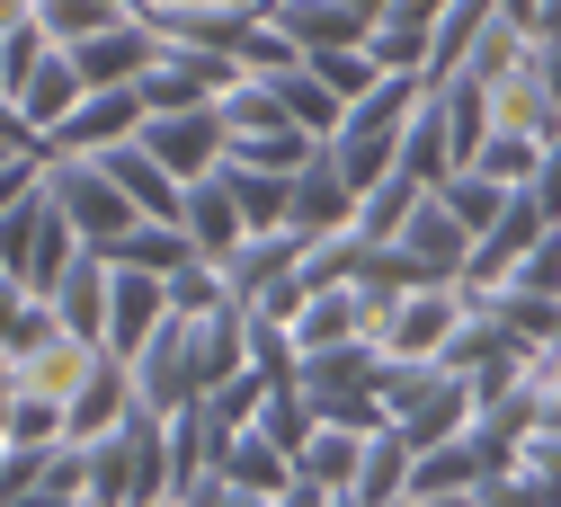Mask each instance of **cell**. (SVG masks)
Masks as SVG:
<instances>
[{"label":"cell","instance_id":"11a10c76","mask_svg":"<svg viewBox=\"0 0 561 507\" xmlns=\"http://www.w3.org/2000/svg\"><path fill=\"white\" fill-rule=\"evenodd\" d=\"M10 161H27V152H10V142H0V170H10Z\"/></svg>","mask_w":561,"mask_h":507},{"label":"cell","instance_id":"db71d44e","mask_svg":"<svg viewBox=\"0 0 561 507\" xmlns=\"http://www.w3.org/2000/svg\"><path fill=\"white\" fill-rule=\"evenodd\" d=\"M152 10H205V0H152Z\"/></svg>","mask_w":561,"mask_h":507},{"label":"cell","instance_id":"277c9868","mask_svg":"<svg viewBox=\"0 0 561 507\" xmlns=\"http://www.w3.org/2000/svg\"><path fill=\"white\" fill-rule=\"evenodd\" d=\"M134 401H144L152 418H179V410L205 401V356H196V330L187 321H170L144 356H134Z\"/></svg>","mask_w":561,"mask_h":507},{"label":"cell","instance_id":"ac0fdd59","mask_svg":"<svg viewBox=\"0 0 561 507\" xmlns=\"http://www.w3.org/2000/svg\"><path fill=\"white\" fill-rule=\"evenodd\" d=\"M401 170L410 178H455V125H446V99H437V81H428V99H419V116L401 125Z\"/></svg>","mask_w":561,"mask_h":507},{"label":"cell","instance_id":"d6986e66","mask_svg":"<svg viewBox=\"0 0 561 507\" xmlns=\"http://www.w3.org/2000/svg\"><path fill=\"white\" fill-rule=\"evenodd\" d=\"M463 489H490V454H481L472 437H446V446H428V454H419L410 498H463Z\"/></svg>","mask_w":561,"mask_h":507},{"label":"cell","instance_id":"7bdbcfd3","mask_svg":"<svg viewBox=\"0 0 561 507\" xmlns=\"http://www.w3.org/2000/svg\"><path fill=\"white\" fill-rule=\"evenodd\" d=\"M36 187H45V161H10V170H0V223H10Z\"/></svg>","mask_w":561,"mask_h":507},{"label":"cell","instance_id":"5bb4252c","mask_svg":"<svg viewBox=\"0 0 561 507\" xmlns=\"http://www.w3.org/2000/svg\"><path fill=\"white\" fill-rule=\"evenodd\" d=\"M107 295H116V267H107L99 250H81L72 276H62L45 303L62 312V330H72V338H99V347H107Z\"/></svg>","mask_w":561,"mask_h":507},{"label":"cell","instance_id":"8992f818","mask_svg":"<svg viewBox=\"0 0 561 507\" xmlns=\"http://www.w3.org/2000/svg\"><path fill=\"white\" fill-rule=\"evenodd\" d=\"M241 81L232 54H196V45H161V62L144 71V107L152 116H187V107H224V90Z\"/></svg>","mask_w":561,"mask_h":507},{"label":"cell","instance_id":"44dd1931","mask_svg":"<svg viewBox=\"0 0 561 507\" xmlns=\"http://www.w3.org/2000/svg\"><path fill=\"white\" fill-rule=\"evenodd\" d=\"M428 205V178H410V170H392L383 187H366V205H357V241L366 250H392L401 232H410V214Z\"/></svg>","mask_w":561,"mask_h":507},{"label":"cell","instance_id":"f907efd6","mask_svg":"<svg viewBox=\"0 0 561 507\" xmlns=\"http://www.w3.org/2000/svg\"><path fill=\"white\" fill-rule=\"evenodd\" d=\"M419 507H481V489H463V498H419Z\"/></svg>","mask_w":561,"mask_h":507},{"label":"cell","instance_id":"5b68a950","mask_svg":"<svg viewBox=\"0 0 561 507\" xmlns=\"http://www.w3.org/2000/svg\"><path fill=\"white\" fill-rule=\"evenodd\" d=\"M144 152H152L179 187H205V178H224L232 134H224L215 107H187V116H152V125H144Z\"/></svg>","mask_w":561,"mask_h":507},{"label":"cell","instance_id":"3957f363","mask_svg":"<svg viewBox=\"0 0 561 507\" xmlns=\"http://www.w3.org/2000/svg\"><path fill=\"white\" fill-rule=\"evenodd\" d=\"M472 303H463V285H419V295H401L383 321H375V347L392 356V366H437V356L463 338Z\"/></svg>","mask_w":561,"mask_h":507},{"label":"cell","instance_id":"816d5d0a","mask_svg":"<svg viewBox=\"0 0 561 507\" xmlns=\"http://www.w3.org/2000/svg\"><path fill=\"white\" fill-rule=\"evenodd\" d=\"M215 10H241V19H259V10H267V0H215Z\"/></svg>","mask_w":561,"mask_h":507},{"label":"cell","instance_id":"4dcf8cb0","mask_svg":"<svg viewBox=\"0 0 561 507\" xmlns=\"http://www.w3.org/2000/svg\"><path fill=\"white\" fill-rule=\"evenodd\" d=\"M224 303H232V285H224V267H215V258H187V267L170 276V321H187V330H196V321H215Z\"/></svg>","mask_w":561,"mask_h":507},{"label":"cell","instance_id":"8d00e7d4","mask_svg":"<svg viewBox=\"0 0 561 507\" xmlns=\"http://www.w3.org/2000/svg\"><path fill=\"white\" fill-rule=\"evenodd\" d=\"M116 19H125L116 0H45V19H36V27H45L54 45H90V36L116 27Z\"/></svg>","mask_w":561,"mask_h":507},{"label":"cell","instance_id":"9a60e30c","mask_svg":"<svg viewBox=\"0 0 561 507\" xmlns=\"http://www.w3.org/2000/svg\"><path fill=\"white\" fill-rule=\"evenodd\" d=\"M304 267V241L295 232H250L232 258H224V285H232V303H259V295H276Z\"/></svg>","mask_w":561,"mask_h":507},{"label":"cell","instance_id":"7dc6e473","mask_svg":"<svg viewBox=\"0 0 561 507\" xmlns=\"http://www.w3.org/2000/svg\"><path fill=\"white\" fill-rule=\"evenodd\" d=\"M276 507H339V489H321V481H304V472H295V489L276 498Z\"/></svg>","mask_w":561,"mask_h":507},{"label":"cell","instance_id":"f6af8a7d","mask_svg":"<svg viewBox=\"0 0 561 507\" xmlns=\"http://www.w3.org/2000/svg\"><path fill=\"white\" fill-rule=\"evenodd\" d=\"M535 205H543L552 223H561V142H552V152H543V178H535Z\"/></svg>","mask_w":561,"mask_h":507},{"label":"cell","instance_id":"4fadbf2b","mask_svg":"<svg viewBox=\"0 0 561 507\" xmlns=\"http://www.w3.org/2000/svg\"><path fill=\"white\" fill-rule=\"evenodd\" d=\"M90 99V81H81V62H72V45H54L36 71H27V90H19V107H27V125L54 142L62 125H72V107Z\"/></svg>","mask_w":561,"mask_h":507},{"label":"cell","instance_id":"6da1fadb","mask_svg":"<svg viewBox=\"0 0 561 507\" xmlns=\"http://www.w3.org/2000/svg\"><path fill=\"white\" fill-rule=\"evenodd\" d=\"M383 410H392V427L428 454V446H446V437H472V392H463V375L446 366H383Z\"/></svg>","mask_w":561,"mask_h":507},{"label":"cell","instance_id":"f546056e","mask_svg":"<svg viewBox=\"0 0 561 507\" xmlns=\"http://www.w3.org/2000/svg\"><path fill=\"white\" fill-rule=\"evenodd\" d=\"M276 99H286V116H295L304 134H321V142H339V125H347V107L330 99V81H321L312 62H304V71H286V81H276Z\"/></svg>","mask_w":561,"mask_h":507},{"label":"cell","instance_id":"8fae6325","mask_svg":"<svg viewBox=\"0 0 561 507\" xmlns=\"http://www.w3.org/2000/svg\"><path fill=\"white\" fill-rule=\"evenodd\" d=\"M259 19H276L295 45H304V62L312 54H347V45H366L375 36V19L366 10H347V0H267Z\"/></svg>","mask_w":561,"mask_h":507},{"label":"cell","instance_id":"ab89813d","mask_svg":"<svg viewBox=\"0 0 561 507\" xmlns=\"http://www.w3.org/2000/svg\"><path fill=\"white\" fill-rule=\"evenodd\" d=\"M45 214H54V196L36 187L10 223H0V267H10V276H27V250H36V232H45Z\"/></svg>","mask_w":561,"mask_h":507},{"label":"cell","instance_id":"603a6c76","mask_svg":"<svg viewBox=\"0 0 561 507\" xmlns=\"http://www.w3.org/2000/svg\"><path fill=\"white\" fill-rule=\"evenodd\" d=\"M224 187H232V205L250 214V232H286V205H295V178L286 170H259V161H224Z\"/></svg>","mask_w":561,"mask_h":507},{"label":"cell","instance_id":"9c48e42d","mask_svg":"<svg viewBox=\"0 0 561 507\" xmlns=\"http://www.w3.org/2000/svg\"><path fill=\"white\" fill-rule=\"evenodd\" d=\"M72 62H81L90 90H144V71L161 62V27H152V19H116V27H99L90 45H72Z\"/></svg>","mask_w":561,"mask_h":507},{"label":"cell","instance_id":"b9f144b4","mask_svg":"<svg viewBox=\"0 0 561 507\" xmlns=\"http://www.w3.org/2000/svg\"><path fill=\"white\" fill-rule=\"evenodd\" d=\"M312 152H321V134H304V125H286V134H267V142H250L241 161H259V170H286V178H295V170H304Z\"/></svg>","mask_w":561,"mask_h":507},{"label":"cell","instance_id":"d590c367","mask_svg":"<svg viewBox=\"0 0 561 507\" xmlns=\"http://www.w3.org/2000/svg\"><path fill=\"white\" fill-rule=\"evenodd\" d=\"M267 375H232V383H215V392H205V418H215L224 427V437H241V427H259V410H267Z\"/></svg>","mask_w":561,"mask_h":507},{"label":"cell","instance_id":"ffe728a7","mask_svg":"<svg viewBox=\"0 0 561 507\" xmlns=\"http://www.w3.org/2000/svg\"><path fill=\"white\" fill-rule=\"evenodd\" d=\"M392 250H410V258H428L437 276H463V258H472V232L455 223V214H446V196L428 187V205H419V214H410V232H401Z\"/></svg>","mask_w":561,"mask_h":507},{"label":"cell","instance_id":"680465c9","mask_svg":"<svg viewBox=\"0 0 561 507\" xmlns=\"http://www.w3.org/2000/svg\"><path fill=\"white\" fill-rule=\"evenodd\" d=\"M339 507H357V498H339Z\"/></svg>","mask_w":561,"mask_h":507},{"label":"cell","instance_id":"f5cc1de1","mask_svg":"<svg viewBox=\"0 0 561 507\" xmlns=\"http://www.w3.org/2000/svg\"><path fill=\"white\" fill-rule=\"evenodd\" d=\"M347 10H366V19H383V10H392V0H347Z\"/></svg>","mask_w":561,"mask_h":507},{"label":"cell","instance_id":"52a82bcc","mask_svg":"<svg viewBox=\"0 0 561 507\" xmlns=\"http://www.w3.org/2000/svg\"><path fill=\"white\" fill-rule=\"evenodd\" d=\"M144 125H152L144 90H90V99L72 107V125L54 134V161H99V152H125V142H144Z\"/></svg>","mask_w":561,"mask_h":507},{"label":"cell","instance_id":"7a4b0ae2","mask_svg":"<svg viewBox=\"0 0 561 507\" xmlns=\"http://www.w3.org/2000/svg\"><path fill=\"white\" fill-rule=\"evenodd\" d=\"M45 196L62 205V223L81 232V250H116L134 223H144V214H134V196L107 178V161H45Z\"/></svg>","mask_w":561,"mask_h":507},{"label":"cell","instance_id":"2e32d148","mask_svg":"<svg viewBox=\"0 0 561 507\" xmlns=\"http://www.w3.org/2000/svg\"><path fill=\"white\" fill-rule=\"evenodd\" d=\"M134 410H144V401H134V366H125V356H99V375H90V383H81V401H72V446L116 437Z\"/></svg>","mask_w":561,"mask_h":507},{"label":"cell","instance_id":"681fc988","mask_svg":"<svg viewBox=\"0 0 561 507\" xmlns=\"http://www.w3.org/2000/svg\"><path fill=\"white\" fill-rule=\"evenodd\" d=\"M10 507H90V498H62V489H27V498H10Z\"/></svg>","mask_w":561,"mask_h":507},{"label":"cell","instance_id":"836d02e7","mask_svg":"<svg viewBox=\"0 0 561 507\" xmlns=\"http://www.w3.org/2000/svg\"><path fill=\"white\" fill-rule=\"evenodd\" d=\"M241 71H250V81H286V71H304V45L276 27V19H250V36H241Z\"/></svg>","mask_w":561,"mask_h":507},{"label":"cell","instance_id":"1f68e13d","mask_svg":"<svg viewBox=\"0 0 561 507\" xmlns=\"http://www.w3.org/2000/svg\"><path fill=\"white\" fill-rule=\"evenodd\" d=\"M543 152H552V142H526V134H490L472 170H481V178H500L508 196H526V187L543 178Z\"/></svg>","mask_w":561,"mask_h":507},{"label":"cell","instance_id":"f1b7e54d","mask_svg":"<svg viewBox=\"0 0 561 507\" xmlns=\"http://www.w3.org/2000/svg\"><path fill=\"white\" fill-rule=\"evenodd\" d=\"M330 161H339L347 187L366 196V187H383V178L401 170V134H339V142H330Z\"/></svg>","mask_w":561,"mask_h":507},{"label":"cell","instance_id":"6f0895ef","mask_svg":"<svg viewBox=\"0 0 561 507\" xmlns=\"http://www.w3.org/2000/svg\"><path fill=\"white\" fill-rule=\"evenodd\" d=\"M392 507H419V498H392Z\"/></svg>","mask_w":561,"mask_h":507},{"label":"cell","instance_id":"30bf717a","mask_svg":"<svg viewBox=\"0 0 561 507\" xmlns=\"http://www.w3.org/2000/svg\"><path fill=\"white\" fill-rule=\"evenodd\" d=\"M116 267V258H107ZM170 330V276H134V267H116V295H107V356H144L152 338Z\"/></svg>","mask_w":561,"mask_h":507},{"label":"cell","instance_id":"ba28073f","mask_svg":"<svg viewBox=\"0 0 561 507\" xmlns=\"http://www.w3.org/2000/svg\"><path fill=\"white\" fill-rule=\"evenodd\" d=\"M357 187H347L339 178V161H330V142H321V152L295 170V205H286V232L312 250V241H339V232H357Z\"/></svg>","mask_w":561,"mask_h":507},{"label":"cell","instance_id":"4316f807","mask_svg":"<svg viewBox=\"0 0 561 507\" xmlns=\"http://www.w3.org/2000/svg\"><path fill=\"white\" fill-rule=\"evenodd\" d=\"M437 196H446V214H455V223H463L472 241H481V232H500V223H508V205H517L500 178H481V170H455V178H437Z\"/></svg>","mask_w":561,"mask_h":507},{"label":"cell","instance_id":"e0dca14e","mask_svg":"<svg viewBox=\"0 0 561 507\" xmlns=\"http://www.w3.org/2000/svg\"><path fill=\"white\" fill-rule=\"evenodd\" d=\"M179 223H187V241H196V258H232L241 241H250V214L232 205V187L224 178H205V187H187V214H179Z\"/></svg>","mask_w":561,"mask_h":507},{"label":"cell","instance_id":"d6a6232c","mask_svg":"<svg viewBox=\"0 0 561 507\" xmlns=\"http://www.w3.org/2000/svg\"><path fill=\"white\" fill-rule=\"evenodd\" d=\"M312 71L330 81V99H339V107H366V99L383 90V62H375L366 45H347V54H312Z\"/></svg>","mask_w":561,"mask_h":507},{"label":"cell","instance_id":"c3c4849f","mask_svg":"<svg viewBox=\"0 0 561 507\" xmlns=\"http://www.w3.org/2000/svg\"><path fill=\"white\" fill-rule=\"evenodd\" d=\"M45 19V0H0V36H10V27H36Z\"/></svg>","mask_w":561,"mask_h":507},{"label":"cell","instance_id":"bcb514c9","mask_svg":"<svg viewBox=\"0 0 561 507\" xmlns=\"http://www.w3.org/2000/svg\"><path fill=\"white\" fill-rule=\"evenodd\" d=\"M535 71H543V90L561 99V36H535Z\"/></svg>","mask_w":561,"mask_h":507},{"label":"cell","instance_id":"e575fe53","mask_svg":"<svg viewBox=\"0 0 561 507\" xmlns=\"http://www.w3.org/2000/svg\"><path fill=\"white\" fill-rule=\"evenodd\" d=\"M259 427H267V437H276V446H286L295 463H304V446L321 437V418H312V401H304L295 383H276V392H267V410H259Z\"/></svg>","mask_w":561,"mask_h":507},{"label":"cell","instance_id":"74e56055","mask_svg":"<svg viewBox=\"0 0 561 507\" xmlns=\"http://www.w3.org/2000/svg\"><path fill=\"white\" fill-rule=\"evenodd\" d=\"M508 295H535V303H561V223L517 258V276H508Z\"/></svg>","mask_w":561,"mask_h":507},{"label":"cell","instance_id":"7402d4cb","mask_svg":"<svg viewBox=\"0 0 561 507\" xmlns=\"http://www.w3.org/2000/svg\"><path fill=\"white\" fill-rule=\"evenodd\" d=\"M215 116H224V134H232V152H250V142H267V134H286V125H295L286 99H276V81H250V71L224 90Z\"/></svg>","mask_w":561,"mask_h":507},{"label":"cell","instance_id":"f35d334b","mask_svg":"<svg viewBox=\"0 0 561 507\" xmlns=\"http://www.w3.org/2000/svg\"><path fill=\"white\" fill-rule=\"evenodd\" d=\"M54 54V36L45 27H10V36H0V99H19L27 90V71Z\"/></svg>","mask_w":561,"mask_h":507},{"label":"cell","instance_id":"484cf974","mask_svg":"<svg viewBox=\"0 0 561 507\" xmlns=\"http://www.w3.org/2000/svg\"><path fill=\"white\" fill-rule=\"evenodd\" d=\"M107 258H116V267H134V276H179V267L196 258V241H187V223H134Z\"/></svg>","mask_w":561,"mask_h":507},{"label":"cell","instance_id":"ee69618b","mask_svg":"<svg viewBox=\"0 0 561 507\" xmlns=\"http://www.w3.org/2000/svg\"><path fill=\"white\" fill-rule=\"evenodd\" d=\"M19 312H27V285L0 267V356H10V330H19Z\"/></svg>","mask_w":561,"mask_h":507},{"label":"cell","instance_id":"d4e9b609","mask_svg":"<svg viewBox=\"0 0 561 507\" xmlns=\"http://www.w3.org/2000/svg\"><path fill=\"white\" fill-rule=\"evenodd\" d=\"M224 472H232V481H241V489H267V498H286V489H295V472H304V463H295V454H286V446H276V437H267V427H241V437H232V446H224Z\"/></svg>","mask_w":561,"mask_h":507},{"label":"cell","instance_id":"83f0119b","mask_svg":"<svg viewBox=\"0 0 561 507\" xmlns=\"http://www.w3.org/2000/svg\"><path fill=\"white\" fill-rule=\"evenodd\" d=\"M357 472H366V437H347V427H321V437L304 446V481L357 498Z\"/></svg>","mask_w":561,"mask_h":507},{"label":"cell","instance_id":"cb8c5ba5","mask_svg":"<svg viewBox=\"0 0 561 507\" xmlns=\"http://www.w3.org/2000/svg\"><path fill=\"white\" fill-rule=\"evenodd\" d=\"M410 472H419V446L401 437V427H375V437H366V472H357V507L410 498Z\"/></svg>","mask_w":561,"mask_h":507},{"label":"cell","instance_id":"9f6ffc18","mask_svg":"<svg viewBox=\"0 0 561 507\" xmlns=\"http://www.w3.org/2000/svg\"><path fill=\"white\" fill-rule=\"evenodd\" d=\"M0 463H10V437H0Z\"/></svg>","mask_w":561,"mask_h":507},{"label":"cell","instance_id":"7c38bea8","mask_svg":"<svg viewBox=\"0 0 561 507\" xmlns=\"http://www.w3.org/2000/svg\"><path fill=\"white\" fill-rule=\"evenodd\" d=\"M99 356H107L99 338H72V330H54V338L27 356V366H10V375H19V392H36V401H62V410H72V401H81V383L99 375Z\"/></svg>","mask_w":561,"mask_h":507},{"label":"cell","instance_id":"60d3db41","mask_svg":"<svg viewBox=\"0 0 561 507\" xmlns=\"http://www.w3.org/2000/svg\"><path fill=\"white\" fill-rule=\"evenodd\" d=\"M170 507H276V498H267V489H241V481L215 463V472H196V481H187Z\"/></svg>","mask_w":561,"mask_h":507}]
</instances>
